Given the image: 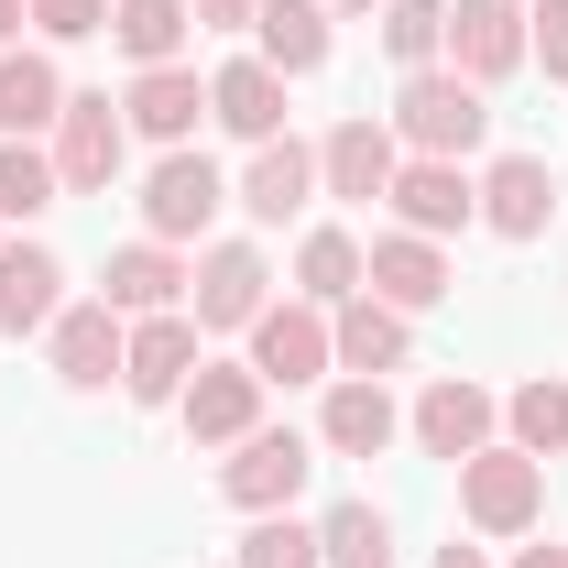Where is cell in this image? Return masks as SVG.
<instances>
[{
    "instance_id": "cell-1",
    "label": "cell",
    "mask_w": 568,
    "mask_h": 568,
    "mask_svg": "<svg viewBox=\"0 0 568 568\" xmlns=\"http://www.w3.org/2000/svg\"><path fill=\"white\" fill-rule=\"evenodd\" d=\"M394 142L405 153H437V164H470L481 142H493V88H470L459 67H416L405 88H394Z\"/></svg>"
},
{
    "instance_id": "cell-2",
    "label": "cell",
    "mask_w": 568,
    "mask_h": 568,
    "mask_svg": "<svg viewBox=\"0 0 568 568\" xmlns=\"http://www.w3.org/2000/svg\"><path fill=\"white\" fill-rule=\"evenodd\" d=\"M459 525L470 536H536L547 525V459H525L514 437H493V448H470L459 459Z\"/></svg>"
},
{
    "instance_id": "cell-3",
    "label": "cell",
    "mask_w": 568,
    "mask_h": 568,
    "mask_svg": "<svg viewBox=\"0 0 568 568\" xmlns=\"http://www.w3.org/2000/svg\"><path fill=\"white\" fill-rule=\"evenodd\" d=\"M44 153H55V186H67V197H110L121 164H132V121H121V99H110V88H67Z\"/></svg>"
},
{
    "instance_id": "cell-4",
    "label": "cell",
    "mask_w": 568,
    "mask_h": 568,
    "mask_svg": "<svg viewBox=\"0 0 568 568\" xmlns=\"http://www.w3.org/2000/svg\"><path fill=\"white\" fill-rule=\"evenodd\" d=\"M274 306V263H263V241H197L186 252V317L230 339V328H252Z\"/></svg>"
},
{
    "instance_id": "cell-5",
    "label": "cell",
    "mask_w": 568,
    "mask_h": 568,
    "mask_svg": "<svg viewBox=\"0 0 568 568\" xmlns=\"http://www.w3.org/2000/svg\"><path fill=\"white\" fill-rule=\"evenodd\" d=\"M317 459H328V448H317L306 426H252V437L219 459V493L241 503V514H295V493H306Z\"/></svg>"
},
{
    "instance_id": "cell-6",
    "label": "cell",
    "mask_w": 568,
    "mask_h": 568,
    "mask_svg": "<svg viewBox=\"0 0 568 568\" xmlns=\"http://www.w3.org/2000/svg\"><path fill=\"white\" fill-rule=\"evenodd\" d=\"M219 209H230V175H219L197 142H175V153L142 175V241H175V252H186V241H209Z\"/></svg>"
},
{
    "instance_id": "cell-7",
    "label": "cell",
    "mask_w": 568,
    "mask_h": 568,
    "mask_svg": "<svg viewBox=\"0 0 568 568\" xmlns=\"http://www.w3.org/2000/svg\"><path fill=\"white\" fill-rule=\"evenodd\" d=\"M317 197H328V186H317V142H295V132L252 142V164H241V186H230V209L252 219V230H295Z\"/></svg>"
},
{
    "instance_id": "cell-8",
    "label": "cell",
    "mask_w": 568,
    "mask_h": 568,
    "mask_svg": "<svg viewBox=\"0 0 568 568\" xmlns=\"http://www.w3.org/2000/svg\"><path fill=\"white\" fill-rule=\"evenodd\" d=\"M241 339H252V372H263L274 394L328 383V372H339V351H328V306H306V295H274V306H263Z\"/></svg>"
},
{
    "instance_id": "cell-9",
    "label": "cell",
    "mask_w": 568,
    "mask_h": 568,
    "mask_svg": "<svg viewBox=\"0 0 568 568\" xmlns=\"http://www.w3.org/2000/svg\"><path fill=\"white\" fill-rule=\"evenodd\" d=\"M394 230H416V241H459V230H481V175L470 164H437V153H405V175H394Z\"/></svg>"
},
{
    "instance_id": "cell-10",
    "label": "cell",
    "mask_w": 568,
    "mask_h": 568,
    "mask_svg": "<svg viewBox=\"0 0 568 568\" xmlns=\"http://www.w3.org/2000/svg\"><path fill=\"white\" fill-rule=\"evenodd\" d=\"M493 426H503V394H481L470 372H437L416 405H405V437H416L426 459H448V470H459L470 448H493Z\"/></svg>"
},
{
    "instance_id": "cell-11",
    "label": "cell",
    "mask_w": 568,
    "mask_h": 568,
    "mask_svg": "<svg viewBox=\"0 0 568 568\" xmlns=\"http://www.w3.org/2000/svg\"><path fill=\"white\" fill-rule=\"evenodd\" d=\"M55 351V383L67 394H110L121 383V351H132V317H110V295H67V317L44 328Z\"/></svg>"
},
{
    "instance_id": "cell-12",
    "label": "cell",
    "mask_w": 568,
    "mask_h": 568,
    "mask_svg": "<svg viewBox=\"0 0 568 568\" xmlns=\"http://www.w3.org/2000/svg\"><path fill=\"white\" fill-rule=\"evenodd\" d=\"M197 339H209V328H197L186 306H164V317H132V351H121V394H132V405H175V394L197 383V361H209Z\"/></svg>"
},
{
    "instance_id": "cell-13",
    "label": "cell",
    "mask_w": 568,
    "mask_h": 568,
    "mask_svg": "<svg viewBox=\"0 0 568 568\" xmlns=\"http://www.w3.org/2000/svg\"><path fill=\"white\" fill-rule=\"evenodd\" d=\"M437 67H459L470 88H503V77L525 67V0H448Z\"/></svg>"
},
{
    "instance_id": "cell-14",
    "label": "cell",
    "mask_w": 568,
    "mask_h": 568,
    "mask_svg": "<svg viewBox=\"0 0 568 568\" xmlns=\"http://www.w3.org/2000/svg\"><path fill=\"white\" fill-rule=\"evenodd\" d=\"M263 394H274V383H263L252 361H197V383L175 394V416H186L197 448H241V437L263 426Z\"/></svg>"
},
{
    "instance_id": "cell-15",
    "label": "cell",
    "mask_w": 568,
    "mask_h": 568,
    "mask_svg": "<svg viewBox=\"0 0 568 568\" xmlns=\"http://www.w3.org/2000/svg\"><path fill=\"white\" fill-rule=\"evenodd\" d=\"M394 175H405V142H394V121H372V110L317 142V186H328V197H351V209L394 197Z\"/></svg>"
},
{
    "instance_id": "cell-16",
    "label": "cell",
    "mask_w": 568,
    "mask_h": 568,
    "mask_svg": "<svg viewBox=\"0 0 568 568\" xmlns=\"http://www.w3.org/2000/svg\"><path fill=\"white\" fill-rule=\"evenodd\" d=\"M481 230H493V241H547V230H558V175H547V153H493V164H481Z\"/></svg>"
},
{
    "instance_id": "cell-17",
    "label": "cell",
    "mask_w": 568,
    "mask_h": 568,
    "mask_svg": "<svg viewBox=\"0 0 568 568\" xmlns=\"http://www.w3.org/2000/svg\"><path fill=\"white\" fill-rule=\"evenodd\" d=\"M361 263H372V295L383 306H405V317H426V306H448L459 295V274H448V241H416V230H383V241H361Z\"/></svg>"
},
{
    "instance_id": "cell-18",
    "label": "cell",
    "mask_w": 568,
    "mask_h": 568,
    "mask_svg": "<svg viewBox=\"0 0 568 568\" xmlns=\"http://www.w3.org/2000/svg\"><path fill=\"white\" fill-rule=\"evenodd\" d=\"M405 437V405L372 383V372H328V405H317V448L328 459H383Z\"/></svg>"
},
{
    "instance_id": "cell-19",
    "label": "cell",
    "mask_w": 568,
    "mask_h": 568,
    "mask_svg": "<svg viewBox=\"0 0 568 568\" xmlns=\"http://www.w3.org/2000/svg\"><path fill=\"white\" fill-rule=\"evenodd\" d=\"M328 351H339V372H372V383H383V372H405V361H416V317H405V306H383V295L361 284L351 306H328Z\"/></svg>"
},
{
    "instance_id": "cell-20",
    "label": "cell",
    "mask_w": 568,
    "mask_h": 568,
    "mask_svg": "<svg viewBox=\"0 0 568 568\" xmlns=\"http://www.w3.org/2000/svg\"><path fill=\"white\" fill-rule=\"evenodd\" d=\"M121 121H132L142 142H197V121H209V77L197 67H142L132 88H121Z\"/></svg>"
},
{
    "instance_id": "cell-21",
    "label": "cell",
    "mask_w": 568,
    "mask_h": 568,
    "mask_svg": "<svg viewBox=\"0 0 568 568\" xmlns=\"http://www.w3.org/2000/svg\"><path fill=\"white\" fill-rule=\"evenodd\" d=\"M67 317V263L44 241H0V328L11 339H44Z\"/></svg>"
},
{
    "instance_id": "cell-22",
    "label": "cell",
    "mask_w": 568,
    "mask_h": 568,
    "mask_svg": "<svg viewBox=\"0 0 568 568\" xmlns=\"http://www.w3.org/2000/svg\"><path fill=\"white\" fill-rule=\"evenodd\" d=\"M55 110H67V67H55V44H11V55H0V142H44V132H55Z\"/></svg>"
},
{
    "instance_id": "cell-23",
    "label": "cell",
    "mask_w": 568,
    "mask_h": 568,
    "mask_svg": "<svg viewBox=\"0 0 568 568\" xmlns=\"http://www.w3.org/2000/svg\"><path fill=\"white\" fill-rule=\"evenodd\" d=\"M252 55L295 88V77H317L328 55H339V33H328V0H263L252 11Z\"/></svg>"
},
{
    "instance_id": "cell-24",
    "label": "cell",
    "mask_w": 568,
    "mask_h": 568,
    "mask_svg": "<svg viewBox=\"0 0 568 568\" xmlns=\"http://www.w3.org/2000/svg\"><path fill=\"white\" fill-rule=\"evenodd\" d=\"M99 295H110V317H164V306H186V252L175 241H121Z\"/></svg>"
},
{
    "instance_id": "cell-25",
    "label": "cell",
    "mask_w": 568,
    "mask_h": 568,
    "mask_svg": "<svg viewBox=\"0 0 568 568\" xmlns=\"http://www.w3.org/2000/svg\"><path fill=\"white\" fill-rule=\"evenodd\" d=\"M209 121L241 142V153H252V142H274V132H284V77L263 67V55H230V67L209 77Z\"/></svg>"
},
{
    "instance_id": "cell-26",
    "label": "cell",
    "mask_w": 568,
    "mask_h": 568,
    "mask_svg": "<svg viewBox=\"0 0 568 568\" xmlns=\"http://www.w3.org/2000/svg\"><path fill=\"white\" fill-rule=\"evenodd\" d=\"M110 44L142 67H186V44H197V11L186 0H110Z\"/></svg>"
},
{
    "instance_id": "cell-27",
    "label": "cell",
    "mask_w": 568,
    "mask_h": 568,
    "mask_svg": "<svg viewBox=\"0 0 568 568\" xmlns=\"http://www.w3.org/2000/svg\"><path fill=\"white\" fill-rule=\"evenodd\" d=\"M361 274H372V263H361L351 230H339V219H306V241H295V295H306V306H351Z\"/></svg>"
},
{
    "instance_id": "cell-28",
    "label": "cell",
    "mask_w": 568,
    "mask_h": 568,
    "mask_svg": "<svg viewBox=\"0 0 568 568\" xmlns=\"http://www.w3.org/2000/svg\"><path fill=\"white\" fill-rule=\"evenodd\" d=\"M503 437H514L525 459H568V372L514 383V394H503Z\"/></svg>"
},
{
    "instance_id": "cell-29",
    "label": "cell",
    "mask_w": 568,
    "mask_h": 568,
    "mask_svg": "<svg viewBox=\"0 0 568 568\" xmlns=\"http://www.w3.org/2000/svg\"><path fill=\"white\" fill-rule=\"evenodd\" d=\"M317 558L328 568H394V514L383 503H328L317 514Z\"/></svg>"
},
{
    "instance_id": "cell-30",
    "label": "cell",
    "mask_w": 568,
    "mask_h": 568,
    "mask_svg": "<svg viewBox=\"0 0 568 568\" xmlns=\"http://www.w3.org/2000/svg\"><path fill=\"white\" fill-rule=\"evenodd\" d=\"M55 197H67V186H55V153H44V142H0V230L44 219Z\"/></svg>"
},
{
    "instance_id": "cell-31",
    "label": "cell",
    "mask_w": 568,
    "mask_h": 568,
    "mask_svg": "<svg viewBox=\"0 0 568 568\" xmlns=\"http://www.w3.org/2000/svg\"><path fill=\"white\" fill-rule=\"evenodd\" d=\"M372 22H383V55H394L405 77L437 67V44H448V0H383Z\"/></svg>"
},
{
    "instance_id": "cell-32",
    "label": "cell",
    "mask_w": 568,
    "mask_h": 568,
    "mask_svg": "<svg viewBox=\"0 0 568 568\" xmlns=\"http://www.w3.org/2000/svg\"><path fill=\"white\" fill-rule=\"evenodd\" d=\"M241 568H328L317 558V525H295V514H252V536L230 547Z\"/></svg>"
},
{
    "instance_id": "cell-33",
    "label": "cell",
    "mask_w": 568,
    "mask_h": 568,
    "mask_svg": "<svg viewBox=\"0 0 568 568\" xmlns=\"http://www.w3.org/2000/svg\"><path fill=\"white\" fill-rule=\"evenodd\" d=\"M525 67H547L568 88V0H525Z\"/></svg>"
},
{
    "instance_id": "cell-34",
    "label": "cell",
    "mask_w": 568,
    "mask_h": 568,
    "mask_svg": "<svg viewBox=\"0 0 568 568\" xmlns=\"http://www.w3.org/2000/svg\"><path fill=\"white\" fill-rule=\"evenodd\" d=\"M22 11H33L44 44H88V33H110V0H22Z\"/></svg>"
},
{
    "instance_id": "cell-35",
    "label": "cell",
    "mask_w": 568,
    "mask_h": 568,
    "mask_svg": "<svg viewBox=\"0 0 568 568\" xmlns=\"http://www.w3.org/2000/svg\"><path fill=\"white\" fill-rule=\"evenodd\" d=\"M186 11H197V33H252L263 0H186Z\"/></svg>"
},
{
    "instance_id": "cell-36",
    "label": "cell",
    "mask_w": 568,
    "mask_h": 568,
    "mask_svg": "<svg viewBox=\"0 0 568 568\" xmlns=\"http://www.w3.org/2000/svg\"><path fill=\"white\" fill-rule=\"evenodd\" d=\"M426 568H493V547H437Z\"/></svg>"
},
{
    "instance_id": "cell-37",
    "label": "cell",
    "mask_w": 568,
    "mask_h": 568,
    "mask_svg": "<svg viewBox=\"0 0 568 568\" xmlns=\"http://www.w3.org/2000/svg\"><path fill=\"white\" fill-rule=\"evenodd\" d=\"M22 22H33V11H22V0H0V55L22 44Z\"/></svg>"
},
{
    "instance_id": "cell-38",
    "label": "cell",
    "mask_w": 568,
    "mask_h": 568,
    "mask_svg": "<svg viewBox=\"0 0 568 568\" xmlns=\"http://www.w3.org/2000/svg\"><path fill=\"white\" fill-rule=\"evenodd\" d=\"M514 568H568V547H514Z\"/></svg>"
},
{
    "instance_id": "cell-39",
    "label": "cell",
    "mask_w": 568,
    "mask_h": 568,
    "mask_svg": "<svg viewBox=\"0 0 568 568\" xmlns=\"http://www.w3.org/2000/svg\"><path fill=\"white\" fill-rule=\"evenodd\" d=\"M372 11H383V0H328V22H372Z\"/></svg>"
}]
</instances>
